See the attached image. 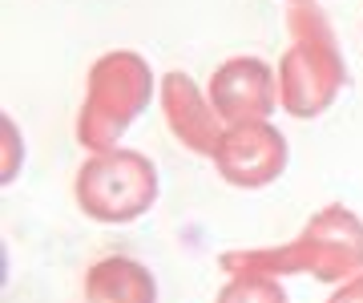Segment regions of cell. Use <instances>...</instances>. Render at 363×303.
I'll list each match as a JSON object with an SVG mask.
<instances>
[{
    "mask_svg": "<svg viewBox=\"0 0 363 303\" xmlns=\"http://www.w3.org/2000/svg\"><path fill=\"white\" fill-rule=\"evenodd\" d=\"M339 57L323 61L319 49H291L286 53V85H283V97H286V109L298 114V118H311L331 101V93L339 85Z\"/></svg>",
    "mask_w": 363,
    "mask_h": 303,
    "instance_id": "obj_4",
    "label": "cell"
},
{
    "mask_svg": "<svg viewBox=\"0 0 363 303\" xmlns=\"http://www.w3.org/2000/svg\"><path fill=\"white\" fill-rule=\"evenodd\" d=\"M214 101L238 121H259L271 109V73L259 61H230L214 77Z\"/></svg>",
    "mask_w": 363,
    "mask_h": 303,
    "instance_id": "obj_5",
    "label": "cell"
},
{
    "mask_svg": "<svg viewBox=\"0 0 363 303\" xmlns=\"http://www.w3.org/2000/svg\"><path fill=\"white\" fill-rule=\"evenodd\" d=\"M154 166L142 154H101V158L85 162V170L77 178V198L85 214L105 219V223L145 214L154 202Z\"/></svg>",
    "mask_w": 363,
    "mask_h": 303,
    "instance_id": "obj_1",
    "label": "cell"
},
{
    "mask_svg": "<svg viewBox=\"0 0 363 303\" xmlns=\"http://www.w3.org/2000/svg\"><path fill=\"white\" fill-rule=\"evenodd\" d=\"M218 303H283V295L271 287V283H250V287H226Z\"/></svg>",
    "mask_w": 363,
    "mask_h": 303,
    "instance_id": "obj_7",
    "label": "cell"
},
{
    "mask_svg": "<svg viewBox=\"0 0 363 303\" xmlns=\"http://www.w3.org/2000/svg\"><path fill=\"white\" fill-rule=\"evenodd\" d=\"M145 93H150V73H145L142 57L130 53H113L105 57L101 65L93 69V89H89V106L97 109V118L85 121V142H113L121 126L130 118H138L145 106Z\"/></svg>",
    "mask_w": 363,
    "mask_h": 303,
    "instance_id": "obj_2",
    "label": "cell"
},
{
    "mask_svg": "<svg viewBox=\"0 0 363 303\" xmlns=\"http://www.w3.org/2000/svg\"><path fill=\"white\" fill-rule=\"evenodd\" d=\"M283 138L271 126L250 121V126H234V133L218 150V170L222 178H230L238 186H259L283 170Z\"/></svg>",
    "mask_w": 363,
    "mask_h": 303,
    "instance_id": "obj_3",
    "label": "cell"
},
{
    "mask_svg": "<svg viewBox=\"0 0 363 303\" xmlns=\"http://www.w3.org/2000/svg\"><path fill=\"white\" fill-rule=\"evenodd\" d=\"M89 303H154V279L150 271L130 259H109L93 267Z\"/></svg>",
    "mask_w": 363,
    "mask_h": 303,
    "instance_id": "obj_6",
    "label": "cell"
}]
</instances>
